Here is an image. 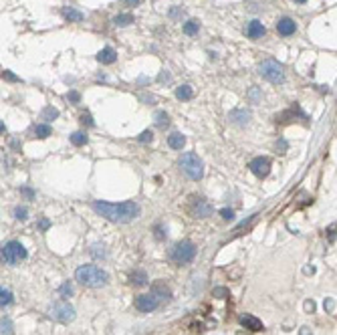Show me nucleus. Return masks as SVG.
Instances as JSON below:
<instances>
[{"instance_id": "ddd939ff", "label": "nucleus", "mask_w": 337, "mask_h": 335, "mask_svg": "<svg viewBox=\"0 0 337 335\" xmlns=\"http://www.w3.org/2000/svg\"><path fill=\"white\" fill-rule=\"evenodd\" d=\"M239 321H241V325H244V327L250 329V331H263V329H265V327H263V321L257 319L255 315H241Z\"/></svg>"}, {"instance_id": "f704fd0d", "label": "nucleus", "mask_w": 337, "mask_h": 335, "mask_svg": "<svg viewBox=\"0 0 337 335\" xmlns=\"http://www.w3.org/2000/svg\"><path fill=\"white\" fill-rule=\"evenodd\" d=\"M67 99H69V101H73V103H79L81 95H79L77 91H69V93H67Z\"/></svg>"}, {"instance_id": "58836bf2", "label": "nucleus", "mask_w": 337, "mask_h": 335, "mask_svg": "<svg viewBox=\"0 0 337 335\" xmlns=\"http://www.w3.org/2000/svg\"><path fill=\"white\" fill-rule=\"evenodd\" d=\"M123 4H127V6H138V4H142V0H123Z\"/></svg>"}, {"instance_id": "79ce46f5", "label": "nucleus", "mask_w": 337, "mask_h": 335, "mask_svg": "<svg viewBox=\"0 0 337 335\" xmlns=\"http://www.w3.org/2000/svg\"><path fill=\"white\" fill-rule=\"evenodd\" d=\"M295 2H297V4H303V2H307V0H295Z\"/></svg>"}, {"instance_id": "0eeeda50", "label": "nucleus", "mask_w": 337, "mask_h": 335, "mask_svg": "<svg viewBox=\"0 0 337 335\" xmlns=\"http://www.w3.org/2000/svg\"><path fill=\"white\" fill-rule=\"evenodd\" d=\"M26 259V248L19 240H10L2 246V261L6 264H16Z\"/></svg>"}, {"instance_id": "72a5a7b5", "label": "nucleus", "mask_w": 337, "mask_h": 335, "mask_svg": "<svg viewBox=\"0 0 337 335\" xmlns=\"http://www.w3.org/2000/svg\"><path fill=\"white\" fill-rule=\"evenodd\" d=\"M2 333H6V335L12 333V323H10L8 317H4V319H2Z\"/></svg>"}, {"instance_id": "2f4dec72", "label": "nucleus", "mask_w": 337, "mask_h": 335, "mask_svg": "<svg viewBox=\"0 0 337 335\" xmlns=\"http://www.w3.org/2000/svg\"><path fill=\"white\" fill-rule=\"evenodd\" d=\"M14 216H16L19 220H26V208H24V206H19V208L14 210Z\"/></svg>"}, {"instance_id": "1a4fd4ad", "label": "nucleus", "mask_w": 337, "mask_h": 335, "mask_svg": "<svg viewBox=\"0 0 337 335\" xmlns=\"http://www.w3.org/2000/svg\"><path fill=\"white\" fill-rule=\"evenodd\" d=\"M190 212H192V216H196V218H206V216L212 214V206L202 196H192V200H190Z\"/></svg>"}, {"instance_id": "dca6fc26", "label": "nucleus", "mask_w": 337, "mask_h": 335, "mask_svg": "<svg viewBox=\"0 0 337 335\" xmlns=\"http://www.w3.org/2000/svg\"><path fill=\"white\" fill-rule=\"evenodd\" d=\"M228 120H230L232 123H237V125H244V123L250 120V113L244 111V109H234V111H230Z\"/></svg>"}, {"instance_id": "bb28decb", "label": "nucleus", "mask_w": 337, "mask_h": 335, "mask_svg": "<svg viewBox=\"0 0 337 335\" xmlns=\"http://www.w3.org/2000/svg\"><path fill=\"white\" fill-rule=\"evenodd\" d=\"M59 295H61V297H71V295H73V285H71L69 281H65L61 287H59Z\"/></svg>"}, {"instance_id": "aec40b11", "label": "nucleus", "mask_w": 337, "mask_h": 335, "mask_svg": "<svg viewBox=\"0 0 337 335\" xmlns=\"http://www.w3.org/2000/svg\"><path fill=\"white\" fill-rule=\"evenodd\" d=\"M149 291H154L162 301H168V299H170V289H168L164 283H154V287H151Z\"/></svg>"}, {"instance_id": "6ab92c4d", "label": "nucleus", "mask_w": 337, "mask_h": 335, "mask_svg": "<svg viewBox=\"0 0 337 335\" xmlns=\"http://www.w3.org/2000/svg\"><path fill=\"white\" fill-rule=\"evenodd\" d=\"M176 97L180 99V101H190V99L194 97V89L190 85H180L176 89Z\"/></svg>"}, {"instance_id": "39448f33", "label": "nucleus", "mask_w": 337, "mask_h": 335, "mask_svg": "<svg viewBox=\"0 0 337 335\" xmlns=\"http://www.w3.org/2000/svg\"><path fill=\"white\" fill-rule=\"evenodd\" d=\"M259 73L261 77H265L266 81H271V83H283L285 81V71H283V65H279L277 61L273 59H268V61H263L261 67H259Z\"/></svg>"}, {"instance_id": "423d86ee", "label": "nucleus", "mask_w": 337, "mask_h": 335, "mask_svg": "<svg viewBox=\"0 0 337 335\" xmlns=\"http://www.w3.org/2000/svg\"><path fill=\"white\" fill-rule=\"evenodd\" d=\"M48 317L55 321H61V323H69L75 319V309L73 305H69L67 301H57L48 307Z\"/></svg>"}, {"instance_id": "412c9836", "label": "nucleus", "mask_w": 337, "mask_h": 335, "mask_svg": "<svg viewBox=\"0 0 337 335\" xmlns=\"http://www.w3.org/2000/svg\"><path fill=\"white\" fill-rule=\"evenodd\" d=\"M198 30H200V23L198 21H188V23H184V32H186L188 37H194V35H198Z\"/></svg>"}, {"instance_id": "a19ab883", "label": "nucleus", "mask_w": 337, "mask_h": 335, "mask_svg": "<svg viewBox=\"0 0 337 335\" xmlns=\"http://www.w3.org/2000/svg\"><path fill=\"white\" fill-rule=\"evenodd\" d=\"M168 79H170V75H168V73H162L160 75V81H168Z\"/></svg>"}, {"instance_id": "cd10ccee", "label": "nucleus", "mask_w": 337, "mask_h": 335, "mask_svg": "<svg viewBox=\"0 0 337 335\" xmlns=\"http://www.w3.org/2000/svg\"><path fill=\"white\" fill-rule=\"evenodd\" d=\"M55 117H59V109H55V107L43 109V120H55Z\"/></svg>"}, {"instance_id": "f3484780", "label": "nucleus", "mask_w": 337, "mask_h": 335, "mask_svg": "<svg viewBox=\"0 0 337 335\" xmlns=\"http://www.w3.org/2000/svg\"><path fill=\"white\" fill-rule=\"evenodd\" d=\"M168 145H170L172 149H182L184 145H186V138H184L180 131H174V133L168 136Z\"/></svg>"}, {"instance_id": "473e14b6", "label": "nucleus", "mask_w": 337, "mask_h": 335, "mask_svg": "<svg viewBox=\"0 0 337 335\" xmlns=\"http://www.w3.org/2000/svg\"><path fill=\"white\" fill-rule=\"evenodd\" d=\"M220 216H222L224 220H232V218H234V210H232V208H222V210H220Z\"/></svg>"}, {"instance_id": "4c0bfd02", "label": "nucleus", "mask_w": 337, "mask_h": 335, "mask_svg": "<svg viewBox=\"0 0 337 335\" xmlns=\"http://www.w3.org/2000/svg\"><path fill=\"white\" fill-rule=\"evenodd\" d=\"M21 192H23L26 198H32V196H35V192H32L30 188H26V186H24V188H21Z\"/></svg>"}, {"instance_id": "4be33fe9", "label": "nucleus", "mask_w": 337, "mask_h": 335, "mask_svg": "<svg viewBox=\"0 0 337 335\" xmlns=\"http://www.w3.org/2000/svg\"><path fill=\"white\" fill-rule=\"evenodd\" d=\"M133 23V16L131 14H117L113 19V24L115 26H129Z\"/></svg>"}, {"instance_id": "2eb2a0df", "label": "nucleus", "mask_w": 337, "mask_h": 335, "mask_svg": "<svg viewBox=\"0 0 337 335\" xmlns=\"http://www.w3.org/2000/svg\"><path fill=\"white\" fill-rule=\"evenodd\" d=\"M97 61H99L101 65H113V63L117 61V53L113 51L111 47H105V48H101V51H99Z\"/></svg>"}, {"instance_id": "a878e982", "label": "nucleus", "mask_w": 337, "mask_h": 335, "mask_svg": "<svg viewBox=\"0 0 337 335\" xmlns=\"http://www.w3.org/2000/svg\"><path fill=\"white\" fill-rule=\"evenodd\" d=\"M168 123H170V117H168V113L166 111H158L156 113V125L158 127H166Z\"/></svg>"}, {"instance_id": "7ed1b4c3", "label": "nucleus", "mask_w": 337, "mask_h": 335, "mask_svg": "<svg viewBox=\"0 0 337 335\" xmlns=\"http://www.w3.org/2000/svg\"><path fill=\"white\" fill-rule=\"evenodd\" d=\"M196 257V246L190 240H182L178 244H174L168 253V259H170L174 264H186L190 261H194Z\"/></svg>"}, {"instance_id": "4468645a", "label": "nucleus", "mask_w": 337, "mask_h": 335, "mask_svg": "<svg viewBox=\"0 0 337 335\" xmlns=\"http://www.w3.org/2000/svg\"><path fill=\"white\" fill-rule=\"evenodd\" d=\"M61 14H63V19L69 21V23H81L83 19H85V14H83L81 10H77V8H73V6H65L61 10Z\"/></svg>"}, {"instance_id": "393cba45", "label": "nucleus", "mask_w": 337, "mask_h": 335, "mask_svg": "<svg viewBox=\"0 0 337 335\" xmlns=\"http://www.w3.org/2000/svg\"><path fill=\"white\" fill-rule=\"evenodd\" d=\"M10 303H12V293L8 289H2V291H0V305H2V309H4Z\"/></svg>"}, {"instance_id": "ea45409f", "label": "nucleus", "mask_w": 337, "mask_h": 335, "mask_svg": "<svg viewBox=\"0 0 337 335\" xmlns=\"http://www.w3.org/2000/svg\"><path fill=\"white\" fill-rule=\"evenodd\" d=\"M48 224H50V222H48L47 218H43V220H41V228H43V230H45V228H48Z\"/></svg>"}, {"instance_id": "6e6552de", "label": "nucleus", "mask_w": 337, "mask_h": 335, "mask_svg": "<svg viewBox=\"0 0 337 335\" xmlns=\"http://www.w3.org/2000/svg\"><path fill=\"white\" fill-rule=\"evenodd\" d=\"M164 303V301L154 293V291H149V293H145V295H140V297H136V309L138 311H142V313H151V311H156L160 305Z\"/></svg>"}, {"instance_id": "a211bd4d", "label": "nucleus", "mask_w": 337, "mask_h": 335, "mask_svg": "<svg viewBox=\"0 0 337 335\" xmlns=\"http://www.w3.org/2000/svg\"><path fill=\"white\" fill-rule=\"evenodd\" d=\"M129 281L136 285V287H144V285L147 283V275H145V271H142V269H136V271H131V275H129Z\"/></svg>"}, {"instance_id": "c85d7f7f", "label": "nucleus", "mask_w": 337, "mask_h": 335, "mask_svg": "<svg viewBox=\"0 0 337 335\" xmlns=\"http://www.w3.org/2000/svg\"><path fill=\"white\" fill-rule=\"evenodd\" d=\"M91 255H93L95 259H105L103 244H93V246H91Z\"/></svg>"}, {"instance_id": "c9c22d12", "label": "nucleus", "mask_w": 337, "mask_h": 335, "mask_svg": "<svg viewBox=\"0 0 337 335\" xmlns=\"http://www.w3.org/2000/svg\"><path fill=\"white\" fill-rule=\"evenodd\" d=\"M2 79H6V81H21L19 77H16L14 73H10V71H2Z\"/></svg>"}, {"instance_id": "b1692460", "label": "nucleus", "mask_w": 337, "mask_h": 335, "mask_svg": "<svg viewBox=\"0 0 337 335\" xmlns=\"http://www.w3.org/2000/svg\"><path fill=\"white\" fill-rule=\"evenodd\" d=\"M71 144L73 145H85L87 144V136L83 131H75L73 136H71Z\"/></svg>"}, {"instance_id": "7c9ffc66", "label": "nucleus", "mask_w": 337, "mask_h": 335, "mask_svg": "<svg viewBox=\"0 0 337 335\" xmlns=\"http://www.w3.org/2000/svg\"><path fill=\"white\" fill-rule=\"evenodd\" d=\"M81 123H83V125H87V127H93V125H95L93 117H91L89 113H83V115H81Z\"/></svg>"}, {"instance_id": "5701e85b", "label": "nucleus", "mask_w": 337, "mask_h": 335, "mask_svg": "<svg viewBox=\"0 0 337 335\" xmlns=\"http://www.w3.org/2000/svg\"><path fill=\"white\" fill-rule=\"evenodd\" d=\"M50 133H53V129H50V125H47V123H39V125L35 127V136H37V138H41V140L48 138Z\"/></svg>"}, {"instance_id": "f03ea898", "label": "nucleus", "mask_w": 337, "mask_h": 335, "mask_svg": "<svg viewBox=\"0 0 337 335\" xmlns=\"http://www.w3.org/2000/svg\"><path fill=\"white\" fill-rule=\"evenodd\" d=\"M75 279L83 285V287H91V289H97V287H105L107 281H109V275L101 269V266H95V264H83L77 269L75 273Z\"/></svg>"}, {"instance_id": "e433bc0d", "label": "nucleus", "mask_w": 337, "mask_h": 335, "mask_svg": "<svg viewBox=\"0 0 337 335\" xmlns=\"http://www.w3.org/2000/svg\"><path fill=\"white\" fill-rule=\"evenodd\" d=\"M164 237H166V234H164V226H162V224H156V239L162 240Z\"/></svg>"}, {"instance_id": "f257e3e1", "label": "nucleus", "mask_w": 337, "mask_h": 335, "mask_svg": "<svg viewBox=\"0 0 337 335\" xmlns=\"http://www.w3.org/2000/svg\"><path fill=\"white\" fill-rule=\"evenodd\" d=\"M93 210L103 216L105 220L109 222H131L133 218H138L140 214V206L136 202H131V200H127V202H120V204H111V202H101V200H95V202L91 204Z\"/></svg>"}, {"instance_id": "9d476101", "label": "nucleus", "mask_w": 337, "mask_h": 335, "mask_svg": "<svg viewBox=\"0 0 337 335\" xmlns=\"http://www.w3.org/2000/svg\"><path fill=\"white\" fill-rule=\"evenodd\" d=\"M248 168H250V172L255 174L257 178H265V176H268V172H271V160L268 158H255L250 164H248Z\"/></svg>"}, {"instance_id": "f8f14e48", "label": "nucleus", "mask_w": 337, "mask_h": 335, "mask_svg": "<svg viewBox=\"0 0 337 335\" xmlns=\"http://www.w3.org/2000/svg\"><path fill=\"white\" fill-rule=\"evenodd\" d=\"M265 32H266V28H265V24L261 21H250L246 24V35H248V39H263Z\"/></svg>"}, {"instance_id": "20e7f679", "label": "nucleus", "mask_w": 337, "mask_h": 335, "mask_svg": "<svg viewBox=\"0 0 337 335\" xmlns=\"http://www.w3.org/2000/svg\"><path fill=\"white\" fill-rule=\"evenodd\" d=\"M180 168L190 180H202V176H204V162L192 152L184 154L180 158Z\"/></svg>"}, {"instance_id": "9b49d317", "label": "nucleus", "mask_w": 337, "mask_h": 335, "mask_svg": "<svg viewBox=\"0 0 337 335\" xmlns=\"http://www.w3.org/2000/svg\"><path fill=\"white\" fill-rule=\"evenodd\" d=\"M295 30H297V24L289 16H283V19L277 21V32L281 37H291V35H295Z\"/></svg>"}, {"instance_id": "c756f323", "label": "nucleus", "mask_w": 337, "mask_h": 335, "mask_svg": "<svg viewBox=\"0 0 337 335\" xmlns=\"http://www.w3.org/2000/svg\"><path fill=\"white\" fill-rule=\"evenodd\" d=\"M151 140H154V133H151L149 129L142 131V133H140V138H138V142H142V144H149Z\"/></svg>"}]
</instances>
